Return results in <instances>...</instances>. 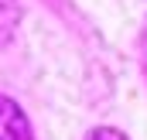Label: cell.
<instances>
[{"label":"cell","instance_id":"cell-1","mask_svg":"<svg viewBox=\"0 0 147 140\" xmlns=\"http://www.w3.org/2000/svg\"><path fill=\"white\" fill-rule=\"evenodd\" d=\"M0 140H31V123L10 96H0Z\"/></svg>","mask_w":147,"mask_h":140},{"label":"cell","instance_id":"cell-2","mask_svg":"<svg viewBox=\"0 0 147 140\" xmlns=\"http://www.w3.org/2000/svg\"><path fill=\"white\" fill-rule=\"evenodd\" d=\"M86 140H127L120 130H113V127H99V130H92Z\"/></svg>","mask_w":147,"mask_h":140}]
</instances>
